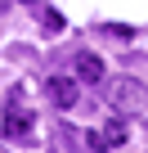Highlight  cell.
<instances>
[{"instance_id": "obj_1", "label": "cell", "mask_w": 148, "mask_h": 153, "mask_svg": "<svg viewBox=\"0 0 148 153\" xmlns=\"http://www.w3.org/2000/svg\"><path fill=\"white\" fill-rule=\"evenodd\" d=\"M103 99H108V108H117V113H144L148 108V86L144 81H135V76H103Z\"/></svg>"}, {"instance_id": "obj_2", "label": "cell", "mask_w": 148, "mask_h": 153, "mask_svg": "<svg viewBox=\"0 0 148 153\" xmlns=\"http://www.w3.org/2000/svg\"><path fill=\"white\" fill-rule=\"evenodd\" d=\"M5 140H14V144L32 140V113L23 108V86H14L5 99Z\"/></svg>"}, {"instance_id": "obj_3", "label": "cell", "mask_w": 148, "mask_h": 153, "mask_svg": "<svg viewBox=\"0 0 148 153\" xmlns=\"http://www.w3.org/2000/svg\"><path fill=\"white\" fill-rule=\"evenodd\" d=\"M72 72H77L81 81H94V86H103V59H99V54H90V50H81L77 59H72Z\"/></svg>"}, {"instance_id": "obj_4", "label": "cell", "mask_w": 148, "mask_h": 153, "mask_svg": "<svg viewBox=\"0 0 148 153\" xmlns=\"http://www.w3.org/2000/svg\"><path fill=\"white\" fill-rule=\"evenodd\" d=\"M49 99L67 113L72 104H77V81H67V76H54V81H49Z\"/></svg>"}, {"instance_id": "obj_5", "label": "cell", "mask_w": 148, "mask_h": 153, "mask_svg": "<svg viewBox=\"0 0 148 153\" xmlns=\"http://www.w3.org/2000/svg\"><path fill=\"white\" fill-rule=\"evenodd\" d=\"M36 14H40V27H45L49 36H54V32H63V18H58L54 9H45V5H36Z\"/></svg>"}, {"instance_id": "obj_6", "label": "cell", "mask_w": 148, "mask_h": 153, "mask_svg": "<svg viewBox=\"0 0 148 153\" xmlns=\"http://www.w3.org/2000/svg\"><path fill=\"white\" fill-rule=\"evenodd\" d=\"M99 135H103V149H117V144H126V126H121V122H112V126H108V131H99Z\"/></svg>"}, {"instance_id": "obj_7", "label": "cell", "mask_w": 148, "mask_h": 153, "mask_svg": "<svg viewBox=\"0 0 148 153\" xmlns=\"http://www.w3.org/2000/svg\"><path fill=\"white\" fill-rule=\"evenodd\" d=\"M54 144H58V149H63V144H67V149H72V144H77V135H72V131H67V126H58V131H54Z\"/></svg>"}, {"instance_id": "obj_8", "label": "cell", "mask_w": 148, "mask_h": 153, "mask_svg": "<svg viewBox=\"0 0 148 153\" xmlns=\"http://www.w3.org/2000/svg\"><path fill=\"white\" fill-rule=\"evenodd\" d=\"M27 5H32V0H27Z\"/></svg>"}]
</instances>
